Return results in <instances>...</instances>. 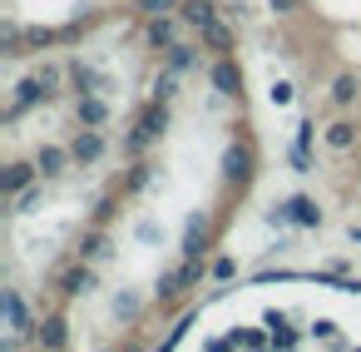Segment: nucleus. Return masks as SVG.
Wrapping results in <instances>:
<instances>
[{
  "label": "nucleus",
  "mask_w": 361,
  "mask_h": 352,
  "mask_svg": "<svg viewBox=\"0 0 361 352\" xmlns=\"http://www.w3.org/2000/svg\"><path fill=\"white\" fill-rule=\"evenodd\" d=\"M164 134H169V100H154V105H144V115L134 119V134L124 139V154H144V149H154Z\"/></svg>",
  "instance_id": "nucleus-1"
},
{
  "label": "nucleus",
  "mask_w": 361,
  "mask_h": 352,
  "mask_svg": "<svg viewBox=\"0 0 361 352\" xmlns=\"http://www.w3.org/2000/svg\"><path fill=\"white\" fill-rule=\"evenodd\" d=\"M267 223H272V228H277V223H297V228H322V223H326V213H322V204H317V199L297 194V199H287L282 209H272V213H267Z\"/></svg>",
  "instance_id": "nucleus-2"
},
{
  "label": "nucleus",
  "mask_w": 361,
  "mask_h": 352,
  "mask_svg": "<svg viewBox=\"0 0 361 352\" xmlns=\"http://www.w3.org/2000/svg\"><path fill=\"white\" fill-rule=\"evenodd\" d=\"M218 169H223V184H233V189H247V184H252V149H247V144H228Z\"/></svg>",
  "instance_id": "nucleus-3"
},
{
  "label": "nucleus",
  "mask_w": 361,
  "mask_h": 352,
  "mask_svg": "<svg viewBox=\"0 0 361 352\" xmlns=\"http://www.w3.org/2000/svg\"><path fill=\"white\" fill-rule=\"evenodd\" d=\"M90 288H94V268H90V258H75L70 268L55 273V293H60V298H85Z\"/></svg>",
  "instance_id": "nucleus-4"
},
{
  "label": "nucleus",
  "mask_w": 361,
  "mask_h": 352,
  "mask_svg": "<svg viewBox=\"0 0 361 352\" xmlns=\"http://www.w3.org/2000/svg\"><path fill=\"white\" fill-rule=\"evenodd\" d=\"M104 149H109V139H104L94 124H80V134L70 139V154H75V164H80V169L99 164V159H104Z\"/></svg>",
  "instance_id": "nucleus-5"
},
{
  "label": "nucleus",
  "mask_w": 361,
  "mask_h": 352,
  "mask_svg": "<svg viewBox=\"0 0 361 352\" xmlns=\"http://www.w3.org/2000/svg\"><path fill=\"white\" fill-rule=\"evenodd\" d=\"M0 312H6V327H11V337H35L30 327V307H25V298L16 293V288H6V293H0Z\"/></svg>",
  "instance_id": "nucleus-6"
},
{
  "label": "nucleus",
  "mask_w": 361,
  "mask_h": 352,
  "mask_svg": "<svg viewBox=\"0 0 361 352\" xmlns=\"http://www.w3.org/2000/svg\"><path fill=\"white\" fill-rule=\"evenodd\" d=\"M208 80H213V90H218V95H243V70H238V60H233V55H218V60H213V70H208Z\"/></svg>",
  "instance_id": "nucleus-7"
},
{
  "label": "nucleus",
  "mask_w": 361,
  "mask_h": 352,
  "mask_svg": "<svg viewBox=\"0 0 361 352\" xmlns=\"http://www.w3.org/2000/svg\"><path fill=\"white\" fill-rule=\"evenodd\" d=\"M45 174H40V164L35 159H16L11 169H6V184H0V189H6V199H16L20 189H30V184H40Z\"/></svg>",
  "instance_id": "nucleus-8"
},
{
  "label": "nucleus",
  "mask_w": 361,
  "mask_h": 352,
  "mask_svg": "<svg viewBox=\"0 0 361 352\" xmlns=\"http://www.w3.org/2000/svg\"><path fill=\"white\" fill-rule=\"evenodd\" d=\"M40 100H50L45 80H40V75H25V80L16 85V105H11V115H25V110H30V105H40Z\"/></svg>",
  "instance_id": "nucleus-9"
},
{
  "label": "nucleus",
  "mask_w": 361,
  "mask_h": 352,
  "mask_svg": "<svg viewBox=\"0 0 361 352\" xmlns=\"http://www.w3.org/2000/svg\"><path fill=\"white\" fill-rule=\"evenodd\" d=\"M75 119H80V124H94V129H104V119H109V105L99 100V90H90V95H80V100H75Z\"/></svg>",
  "instance_id": "nucleus-10"
},
{
  "label": "nucleus",
  "mask_w": 361,
  "mask_h": 352,
  "mask_svg": "<svg viewBox=\"0 0 361 352\" xmlns=\"http://www.w3.org/2000/svg\"><path fill=\"white\" fill-rule=\"evenodd\" d=\"M35 164H40V174H45V179H60V174L75 164V154H70V149H60V144H40Z\"/></svg>",
  "instance_id": "nucleus-11"
},
{
  "label": "nucleus",
  "mask_w": 361,
  "mask_h": 352,
  "mask_svg": "<svg viewBox=\"0 0 361 352\" xmlns=\"http://www.w3.org/2000/svg\"><path fill=\"white\" fill-rule=\"evenodd\" d=\"M144 40H149L154 50H169V45H178V25H173V16H149V30H144Z\"/></svg>",
  "instance_id": "nucleus-12"
},
{
  "label": "nucleus",
  "mask_w": 361,
  "mask_h": 352,
  "mask_svg": "<svg viewBox=\"0 0 361 352\" xmlns=\"http://www.w3.org/2000/svg\"><path fill=\"white\" fill-rule=\"evenodd\" d=\"M203 253H208V218L193 213L188 228H183V258H203Z\"/></svg>",
  "instance_id": "nucleus-13"
},
{
  "label": "nucleus",
  "mask_w": 361,
  "mask_h": 352,
  "mask_svg": "<svg viewBox=\"0 0 361 352\" xmlns=\"http://www.w3.org/2000/svg\"><path fill=\"white\" fill-rule=\"evenodd\" d=\"M326 149L331 154H351L356 149V124L351 119H331L326 124Z\"/></svg>",
  "instance_id": "nucleus-14"
},
{
  "label": "nucleus",
  "mask_w": 361,
  "mask_h": 352,
  "mask_svg": "<svg viewBox=\"0 0 361 352\" xmlns=\"http://www.w3.org/2000/svg\"><path fill=\"white\" fill-rule=\"evenodd\" d=\"M35 342L40 347H65L70 342V322L55 312V317H45V322H35Z\"/></svg>",
  "instance_id": "nucleus-15"
},
{
  "label": "nucleus",
  "mask_w": 361,
  "mask_h": 352,
  "mask_svg": "<svg viewBox=\"0 0 361 352\" xmlns=\"http://www.w3.org/2000/svg\"><path fill=\"white\" fill-rule=\"evenodd\" d=\"M178 20H183V25H193V30H208L218 16H213L208 0H178Z\"/></svg>",
  "instance_id": "nucleus-16"
},
{
  "label": "nucleus",
  "mask_w": 361,
  "mask_h": 352,
  "mask_svg": "<svg viewBox=\"0 0 361 352\" xmlns=\"http://www.w3.org/2000/svg\"><path fill=\"white\" fill-rule=\"evenodd\" d=\"M262 327L272 332V347H297V342H302V332H292L282 312H267V317H262Z\"/></svg>",
  "instance_id": "nucleus-17"
},
{
  "label": "nucleus",
  "mask_w": 361,
  "mask_h": 352,
  "mask_svg": "<svg viewBox=\"0 0 361 352\" xmlns=\"http://www.w3.org/2000/svg\"><path fill=\"white\" fill-rule=\"evenodd\" d=\"M198 35H203V45H208L213 55H233V30H228L223 20H213V25H208V30H198Z\"/></svg>",
  "instance_id": "nucleus-18"
},
{
  "label": "nucleus",
  "mask_w": 361,
  "mask_h": 352,
  "mask_svg": "<svg viewBox=\"0 0 361 352\" xmlns=\"http://www.w3.org/2000/svg\"><path fill=\"white\" fill-rule=\"evenodd\" d=\"M65 75H70V85H75L80 95H90V90H99V75H94V70H90L85 60H70V65H65Z\"/></svg>",
  "instance_id": "nucleus-19"
},
{
  "label": "nucleus",
  "mask_w": 361,
  "mask_h": 352,
  "mask_svg": "<svg viewBox=\"0 0 361 352\" xmlns=\"http://www.w3.org/2000/svg\"><path fill=\"white\" fill-rule=\"evenodd\" d=\"M356 95H361V85H356V75H336L331 80V105H356Z\"/></svg>",
  "instance_id": "nucleus-20"
},
{
  "label": "nucleus",
  "mask_w": 361,
  "mask_h": 352,
  "mask_svg": "<svg viewBox=\"0 0 361 352\" xmlns=\"http://www.w3.org/2000/svg\"><path fill=\"white\" fill-rule=\"evenodd\" d=\"M104 253H109V233H104V228H90V233L80 238V258L94 263V258H104Z\"/></svg>",
  "instance_id": "nucleus-21"
},
{
  "label": "nucleus",
  "mask_w": 361,
  "mask_h": 352,
  "mask_svg": "<svg viewBox=\"0 0 361 352\" xmlns=\"http://www.w3.org/2000/svg\"><path fill=\"white\" fill-rule=\"evenodd\" d=\"M164 60H169V70H178V75L198 65V55H193V45H183V40H178V45H169V50H164Z\"/></svg>",
  "instance_id": "nucleus-22"
},
{
  "label": "nucleus",
  "mask_w": 361,
  "mask_h": 352,
  "mask_svg": "<svg viewBox=\"0 0 361 352\" xmlns=\"http://www.w3.org/2000/svg\"><path fill=\"white\" fill-rule=\"evenodd\" d=\"M149 184H154V164H144V159H139V164L129 169V179H124V194H144Z\"/></svg>",
  "instance_id": "nucleus-23"
},
{
  "label": "nucleus",
  "mask_w": 361,
  "mask_h": 352,
  "mask_svg": "<svg viewBox=\"0 0 361 352\" xmlns=\"http://www.w3.org/2000/svg\"><path fill=\"white\" fill-rule=\"evenodd\" d=\"M203 273H213V268H203V258H183V268H178L183 293H188V288H198V283H203Z\"/></svg>",
  "instance_id": "nucleus-24"
},
{
  "label": "nucleus",
  "mask_w": 361,
  "mask_h": 352,
  "mask_svg": "<svg viewBox=\"0 0 361 352\" xmlns=\"http://www.w3.org/2000/svg\"><path fill=\"white\" fill-rule=\"evenodd\" d=\"M173 95H178V70H164L154 80V100H173Z\"/></svg>",
  "instance_id": "nucleus-25"
},
{
  "label": "nucleus",
  "mask_w": 361,
  "mask_h": 352,
  "mask_svg": "<svg viewBox=\"0 0 361 352\" xmlns=\"http://www.w3.org/2000/svg\"><path fill=\"white\" fill-rule=\"evenodd\" d=\"M134 6H139L144 16H173V11H178V0H134Z\"/></svg>",
  "instance_id": "nucleus-26"
},
{
  "label": "nucleus",
  "mask_w": 361,
  "mask_h": 352,
  "mask_svg": "<svg viewBox=\"0 0 361 352\" xmlns=\"http://www.w3.org/2000/svg\"><path fill=\"white\" fill-rule=\"evenodd\" d=\"M11 204H16V213H30V209L40 204V184H30V189H20V194H16Z\"/></svg>",
  "instance_id": "nucleus-27"
},
{
  "label": "nucleus",
  "mask_w": 361,
  "mask_h": 352,
  "mask_svg": "<svg viewBox=\"0 0 361 352\" xmlns=\"http://www.w3.org/2000/svg\"><path fill=\"white\" fill-rule=\"evenodd\" d=\"M178 293H183V283H178V273H164V278H159V303H173Z\"/></svg>",
  "instance_id": "nucleus-28"
},
{
  "label": "nucleus",
  "mask_w": 361,
  "mask_h": 352,
  "mask_svg": "<svg viewBox=\"0 0 361 352\" xmlns=\"http://www.w3.org/2000/svg\"><path fill=\"white\" fill-rule=\"evenodd\" d=\"M228 342H233V347H267V342H272V332H233Z\"/></svg>",
  "instance_id": "nucleus-29"
},
{
  "label": "nucleus",
  "mask_w": 361,
  "mask_h": 352,
  "mask_svg": "<svg viewBox=\"0 0 361 352\" xmlns=\"http://www.w3.org/2000/svg\"><path fill=\"white\" fill-rule=\"evenodd\" d=\"M312 134H317V124H312V119H302V124H297V144H292V149H297V154H307V149H312Z\"/></svg>",
  "instance_id": "nucleus-30"
},
{
  "label": "nucleus",
  "mask_w": 361,
  "mask_h": 352,
  "mask_svg": "<svg viewBox=\"0 0 361 352\" xmlns=\"http://www.w3.org/2000/svg\"><path fill=\"white\" fill-rule=\"evenodd\" d=\"M114 312H119V317H134V312H139V298H134V293H119V298H114Z\"/></svg>",
  "instance_id": "nucleus-31"
},
{
  "label": "nucleus",
  "mask_w": 361,
  "mask_h": 352,
  "mask_svg": "<svg viewBox=\"0 0 361 352\" xmlns=\"http://www.w3.org/2000/svg\"><path fill=\"white\" fill-rule=\"evenodd\" d=\"M312 337H326V342H341V337H336V322H331V317H317V322H312Z\"/></svg>",
  "instance_id": "nucleus-32"
},
{
  "label": "nucleus",
  "mask_w": 361,
  "mask_h": 352,
  "mask_svg": "<svg viewBox=\"0 0 361 352\" xmlns=\"http://www.w3.org/2000/svg\"><path fill=\"white\" fill-rule=\"evenodd\" d=\"M233 273H238V263H233V258H218V263H213V278H218V283H228Z\"/></svg>",
  "instance_id": "nucleus-33"
},
{
  "label": "nucleus",
  "mask_w": 361,
  "mask_h": 352,
  "mask_svg": "<svg viewBox=\"0 0 361 352\" xmlns=\"http://www.w3.org/2000/svg\"><path fill=\"white\" fill-rule=\"evenodd\" d=\"M35 75H40V80H45V90H50V95H55V85H60V70H55V65H40V70H35Z\"/></svg>",
  "instance_id": "nucleus-34"
},
{
  "label": "nucleus",
  "mask_w": 361,
  "mask_h": 352,
  "mask_svg": "<svg viewBox=\"0 0 361 352\" xmlns=\"http://www.w3.org/2000/svg\"><path fill=\"white\" fill-rule=\"evenodd\" d=\"M267 6H272V16H292V11L302 6V0H267Z\"/></svg>",
  "instance_id": "nucleus-35"
},
{
  "label": "nucleus",
  "mask_w": 361,
  "mask_h": 352,
  "mask_svg": "<svg viewBox=\"0 0 361 352\" xmlns=\"http://www.w3.org/2000/svg\"><path fill=\"white\" fill-rule=\"evenodd\" d=\"M272 105H292V85H272Z\"/></svg>",
  "instance_id": "nucleus-36"
},
{
  "label": "nucleus",
  "mask_w": 361,
  "mask_h": 352,
  "mask_svg": "<svg viewBox=\"0 0 361 352\" xmlns=\"http://www.w3.org/2000/svg\"><path fill=\"white\" fill-rule=\"evenodd\" d=\"M346 238H351V243H356V248H361V228H356V223H351V228H346Z\"/></svg>",
  "instance_id": "nucleus-37"
}]
</instances>
